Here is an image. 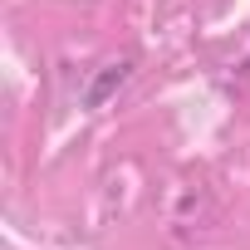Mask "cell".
I'll return each instance as SVG.
<instances>
[{
    "label": "cell",
    "mask_w": 250,
    "mask_h": 250,
    "mask_svg": "<svg viewBox=\"0 0 250 250\" xmlns=\"http://www.w3.org/2000/svg\"><path fill=\"white\" fill-rule=\"evenodd\" d=\"M128 74H133V59H113V64H103V69L93 74V83L83 88V108H103L123 83H128Z\"/></svg>",
    "instance_id": "1"
}]
</instances>
